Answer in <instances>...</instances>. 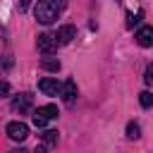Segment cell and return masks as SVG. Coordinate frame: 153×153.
<instances>
[{
  "instance_id": "6",
  "label": "cell",
  "mask_w": 153,
  "mask_h": 153,
  "mask_svg": "<svg viewBox=\"0 0 153 153\" xmlns=\"http://www.w3.org/2000/svg\"><path fill=\"white\" fill-rule=\"evenodd\" d=\"M134 41L141 45V48H151L153 45V26H141L134 36Z\"/></svg>"
},
{
  "instance_id": "17",
  "label": "cell",
  "mask_w": 153,
  "mask_h": 153,
  "mask_svg": "<svg viewBox=\"0 0 153 153\" xmlns=\"http://www.w3.org/2000/svg\"><path fill=\"white\" fill-rule=\"evenodd\" d=\"M10 153H29V151H26V148H12Z\"/></svg>"
},
{
  "instance_id": "9",
  "label": "cell",
  "mask_w": 153,
  "mask_h": 153,
  "mask_svg": "<svg viewBox=\"0 0 153 153\" xmlns=\"http://www.w3.org/2000/svg\"><path fill=\"white\" fill-rule=\"evenodd\" d=\"M29 108H31V93H22L12 100V110H17V112H26Z\"/></svg>"
},
{
  "instance_id": "15",
  "label": "cell",
  "mask_w": 153,
  "mask_h": 153,
  "mask_svg": "<svg viewBox=\"0 0 153 153\" xmlns=\"http://www.w3.org/2000/svg\"><path fill=\"white\" fill-rule=\"evenodd\" d=\"M143 81H146V84H153V65L146 67V76H143Z\"/></svg>"
},
{
  "instance_id": "7",
  "label": "cell",
  "mask_w": 153,
  "mask_h": 153,
  "mask_svg": "<svg viewBox=\"0 0 153 153\" xmlns=\"http://www.w3.org/2000/svg\"><path fill=\"white\" fill-rule=\"evenodd\" d=\"M60 96H62V100H65L67 105H72V103L76 100V81H74V79H67V81L62 84V93H60Z\"/></svg>"
},
{
  "instance_id": "3",
  "label": "cell",
  "mask_w": 153,
  "mask_h": 153,
  "mask_svg": "<svg viewBox=\"0 0 153 153\" xmlns=\"http://www.w3.org/2000/svg\"><path fill=\"white\" fill-rule=\"evenodd\" d=\"M36 45H38V50L43 53V55H53V53H57V38L53 36V33H38V38H36Z\"/></svg>"
},
{
  "instance_id": "1",
  "label": "cell",
  "mask_w": 153,
  "mask_h": 153,
  "mask_svg": "<svg viewBox=\"0 0 153 153\" xmlns=\"http://www.w3.org/2000/svg\"><path fill=\"white\" fill-rule=\"evenodd\" d=\"M65 7H67V0H38L36 10H33V17L41 24H53L62 14Z\"/></svg>"
},
{
  "instance_id": "10",
  "label": "cell",
  "mask_w": 153,
  "mask_h": 153,
  "mask_svg": "<svg viewBox=\"0 0 153 153\" xmlns=\"http://www.w3.org/2000/svg\"><path fill=\"white\" fill-rule=\"evenodd\" d=\"M38 65H41V69H45V72H60V60H57V57H50V55H48V57H43Z\"/></svg>"
},
{
  "instance_id": "12",
  "label": "cell",
  "mask_w": 153,
  "mask_h": 153,
  "mask_svg": "<svg viewBox=\"0 0 153 153\" xmlns=\"http://www.w3.org/2000/svg\"><path fill=\"white\" fill-rule=\"evenodd\" d=\"M141 19H143V12H141V10H136V12H129V14H127V29H134V26H136Z\"/></svg>"
},
{
  "instance_id": "4",
  "label": "cell",
  "mask_w": 153,
  "mask_h": 153,
  "mask_svg": "<svg viewBox=\"0 0 153 153\" xmlns=\"http://www.w3.org/2000/svg\"><path fill=\"white\" fill-rule=\"evenodd\" d=\"M38 91H41V93H45V96H60V93H62V84H60L57 79L45 76V79H41V81H38Z\"/></svg>"
},
{
  "instance_id": "8",
  "label": "cell",
  "mask_w": 153,
  "mask_h": 153,
  "mask_svg": "<svg viewBox=\"0 0 153 153\" xmlns=\"http://www.w3.org/2000/svg\"><path fill=\"white\" fill-rule=\"evenodd\" d=\"M74 36H76V29H74L72 24L60 26V29H57V33H55V38H57V43H60V45H67V43H69Z\"/></svg>"
},
{
  "instance_id": "13",
  "label": "cell",
  "mask_w": 153,
  "mask_h": 153,
  "mask_svg": "<svg viewBox=\"0 0 153 153\" xmlns=\"http://www.w3.org/2000/svg\"><path fill=\"white\" fill-rule=\"evenodd\" d=\"M139 103H141V108H151L153 105V93L151 91H141L139 93Z\"/></svg>"
},
{
  "instance_id": "16",
  "label": "cell",
  "mask_w": 153,
  "mask_h": 153,
  "mask_svg": "<svg viewBox=\"0 0 153 153\" xmlns=\"http://www.w3.org/2000/svg\"><path fill=\"white\" fill-rule=\"evenodd\" d=\"M29 5H31V0H19V12H26Z\"/></svg>"
},
{
  "instance_id": "18",
  "label": "cell",
  "mask_w": 153,
  "mask_h": 153,
  "mask_svg": "<svg viewBox=\"0 0 153 153\" xmlns=\"http://www.w3.org/2000/svg\"><path fill=\"white\" fill-rule=\"evenodd\" d=\"M33 153H48V151H45V148H36Z\"/></svg>"
},
{
  "instance_id": "14",
  "label": "cell",
  "mask_w": 153,
  "mask_h": 153,
  "mask_svg": "<svg viewBox=\"0 0 153 153\" xmlns=\"http://www.w3.org/2000/svg\"><path fill=\"white\" fill-rule=\"evenodd\" d=\"M127 136H129V139H139V136H141V127H139L136 122H129V124H127Z\"/></svg>"
},
{
  "instance_id": "11",
  "label": "cell",
  "mask_w": 153,
  "mask_h": 153,
  "mask_svg": "<svg viewBox=\"0 0 153 153\" xmlns=\"http://www.w3.org/2000/svg\"><path fill=\"white\" fill-rule=\"evenodd\" d=\"M41 139H43V143H45V146H57V139H60V136H57V131H55V129H45V131L41 134Z\"/></svg>"
},
{
  "instance_id": "2",
  "label": "cell",
  "mask_w": 153,
  "mask_h": 153,
  "mask_svg": "<svg viewBox=\"0 0 153 153\" xmlns=\"http://www.w3.org/2000/svg\"><path fill=\"white\" fill-rule=\"evenodd\" d=\"M55 117H57V108H55L53 103H48V105H41V108L33 112V124H36L38 129H43L45 122H48V120H55Z\"/></svg>"
},
{
  "instance_id": "5",
  "label": "cell",
  "mask_w": 153,
  "mask_h": 153,
  "mask_svg": "<svg viewBox=\"0 0 153 153\" xmlns=\"http://www.w3.org/2000/svg\"><path fill=\"white\" fill-rule=\"evenodd\" d=\"M5 129H7V136L14 139V141H24V139L29 136V127H26L24 122H10Z\"/></svg>"
}]
</instances>
